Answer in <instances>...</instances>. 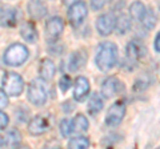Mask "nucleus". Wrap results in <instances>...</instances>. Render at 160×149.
I'll list each match as a JSON object with an SVG mask.
<instances>
[{
  "instance_id": "1",
  "label": "nucleus",
  "mask_w": 160,
  "mask_h": 149,
  "mask_svg": "<svg viewBox=\"0 0 160 149\" xmlns=\"http://www.w3.org/2000/svg\"><path fill=\"white\" fill-rule=\"evenodd\" d=\"M96 65L100 71L109 72L118 63V48L111 41H104L99 46L95 57Z\"/></svg>"
},
{
  "instance_id": "2",
  "label": "nucleus",
  "mask_w": 160,
  "mask_h": 149,
  "mask_svg": "<svg viewBox=\"0 0 160 149\" xmlns=\"http://www.w3.org/2000/svg\"><path fill=\"white\" fill-rule=\"evenodd\" d=\"M47 93L48 88L44 79H35L28 87V100L31 104L36 107L43 105L47 101Z\"/></svg>"
},
{
  "instance_id": "3",
  "label": "nucleus",
  "mask_w": 160,
  "mask_h": 149,
  "mask_svg": "<svg viewBox=\"0 0 160 149\" xmlns=\"http://www.w3.org/2000/svg\"><path fill=\"white\" fill-rule=\"evenodd\" d=\"M28 59V49L23 44H12L11 47L7 48V51L4 52V63L7 65L18 67L22 65L23 63H26Z\"/></svg>"
},
{
  "instance_id": "4",
  "label": "nucleus",
  "mask_w": 160,
  "mask_h": 149,
  "mask_svg": "<svg viewBox=\"0 0 160 149\" xmlns=\"http://www.w3.org/2000/svg\"><path fill=\"white\" fill-rule=\"evenodd\" d=\"M3 89L8 96H20L24 89L22 76L15 72H6L3 76Z\"/></svg>"
},
{
  "instance_id": "5",
  "label": "nucleus",
  "mask_w": 160,
  "mask_h": 149,
  "mask_svg": "<svg viewBox=\"0 0 160 149\" xmlns=\"http://www.w3.org/2000/svg\"><path fill=\"white\" fill-rule=\"evenodd\" d=\"M144 53H146V48L143 47L142 43L138 40L129 41L126 49V60H124V63L128 64L129 69H132L136 67L138 61L144 56Z\"/></svg>"
},
{
  "instance_id": "6",
  "label": "nucleus",
  "mask_w": 160,
  "mask_h": 149,
  "mask_svg": "<svg viewBox=\"0 0 160 149\" xmlns=\"http://www.w3.org/2000/svg\"><path fill=\"white\" fill-rule=\"evenodd\" d=\"M87 15H88L87 4L82 2V0L75 2L68 8V20H69V24L73 27H79L84 22V19L87 17Z\"/></svg>"
},
{
  "instance_id": "7",
  "label": "nucleus",
  "mask_w": 160,
  "mask_h": 149,
  "mask_svg": "<svg viewBox=\"0 0 160 149\" xmlns=\"http://www.w3.org/2000/svg\"><path fill=\"white\" fill-rule=\"evenodd\" d=\"M124 115H126V104H124V101L113 103L107 112L106 124L108 127H118L122 123Z\"/></svg>"
},
{
  "instance_id": "8",
  "label": "nucleus",
  "mask_w": 160,
  "mask_h": 149,
  "mask_svg": "<svg viewBox=\"0 0 160 149\" xmlns=\"http://www.w3.org/2000/svg\"><path fill=\"white\" fill-rule=\"evenodd\" d=\"M64 29V23L60 17L55 16L51 17L49 20L46 23V36H47V40L49 43H53L56 41L60 37Z\"/></svg>"
},
{
  "instance_id": "9",
  "label": "nucleus",
  "mask_w": 160,
  "mask_h": 149,
  "mask_svg": "<svg viewBox=\"0 0 160 149\" xmlns=\"http://www.w3.org/2000/svg\"><path fill=\"white\" fill-rule=\"evenodd\" d=\"M116 16L113 13H104L102 15L98 22H96V28L102 36H108L111 35L112 31L116 28Z\"/></svg>"
},
{
  "instance_id": "10",
  "label": "nucleus",
  "mask_w": 160,
  "mask_h": 149,
  "mask_svg": "<svg viewBox=\"0 0 160 149\" xmlns=\"http://www.w3.org/2000/svg\"><path fill=\"white\" fill-rule=\"evenodd\" d=\"M123 89V84L118 77H107L102 84V95L106 97H112Z\"/></svg>"
},
{
  "instance_id": "11",
  "label": "nucleus",
  "mask_w": 160,
  "mask_h": 149,
  "mask_svg": "<svg viewBox=\"0 0 160 149\" xmlns=\"http://www.w3.org/2000/svg\"><path fill=\"white\" fill-rule=\"evenodd\" d=\"M89 93V81L87 77L79 76L73 84V97L76 101H83Z\"/></svg>"
},
{
  "instance_id": "12",
  "label": "nucleus",
  "mask_w": 160,
  "mask_h": 149,
  "mask_svg": "<svg viewBox=\"0 0 160 149\" xmlns=\"http://www.w3.org/2000/svg\"><path fill=\"white\" fill-rule=\"evenodd\" d=\"M49 129V121L44 116H35L28 124V131L31 135H42Z\"/></svg>"
},
{
  "instance_id": "13",
  "label": "nucleus",
  "mask_w": 160,
  "mask_h": 149,
  "mask_svg": "<svg viewBox=\"0 0 160 149\" xmlns=\"http://www.w3.org/2000/svg\"><path fill=\"white\" fill-rule=\"evenodd\" d=\"M28 13L32 19H42L47 15V7L42 0H31L28 3Z\"/></svg>"
},
{
  "instance_id": "14",
  "label": "nucleus",
  "mask_w": 160,
  "mask_h": 149,
  "mask_svg": "<svg viewBox=\"0 0 160 149\" xmlns=\"http://www.w3.org/2000/svg\"><path fill=\"white\" fill-rule=\"evenodd\" d=\"M86 61H87L86 53L80 51H75L73 53H71V56L68 59V69L71 72H76L80 68L84 67Z\"/></svg>"
},
{
  "instance_id": "15",
  "label": "nucleus",
  "mask_w": 160,
  "mask_h": 149,
  "mask_svg": "<svg viewBox=\"0 0 160 149\" xmlns=\"http://www.w3.org/2000/svg\"><path fill=\"white\" fill-rule=\"evenodd\" d=\"M16 23V11L11 7H6L0 11V24L4 27H12Z\"/></svg>"
},
{
  "instance_id": "16",
  "label": "nucleus",
  "mask_w": 160,
  "mask_h": 149,
  "mask_svg": "<svg viewBox=\"0 0 160 149\" xmlns=\"http://www.w3.org/2000/svg\"><path fill=\"white\" fill-rule=\"evenodd\" d=\"M39 72H40V76L44 80H51V79L55 76V64L52 60L49 59H44L40 63V68H39Z\"/></svg>"
},
{
  "instance_id": "17",
  "label": "nucleus",
  "mask_w": 160,
  "mask_h": 149,
  "mask_svg": "<svg viewBox=\"0 0 160 149\" xmlns=\"http://www.w3.org/2000/svg\"><path fill=\"white\" fill-rule=\"evenodd\" d=\"M20 33L24 40H27L28 43H36L38 40V31L32 23H24L22 28H20Z\"/></svg>"
},
{
  "instance_id": "18",
  "label": "nucleus",
  "mask_w": 160,
  "mask_h": 149,
  "mask_svg": "<svg viewBox=\"0 0 160 149\" xmlns=\"http://www.w3.org/2000/svg\"><path fill=\"white\" fill-rule=\"evenodd\" d=\"M103 109V100L99 93H92L91 99L88 101V112L91 115H98V113Z\"/></svg>"
},
{
  "instance_id": "19",
  "label": "nucleus",
  "mask_w": 160,
  "mask_h": 149,
  "mask_svg": "<svg viewBox=\"0 0 160 149\" xmlns=\"http://www.w3.org/2000/svg\"><path fill=\"white\" fill-rule=\"evenodd\" d=\"M146 11H147L146 6L140 2H135L131 4V7H129V15H131V17L133 20H138V22L142 20V17L144 16Z\"/></svg>"
},
{
  "instance_id": "20",
  "label": "nucleus",
  "mask_w": 160,
  "mask_h": 149,
  "mask_svg": "<svg viewBox=\"0 0 160 149\" xmlns=\"http://www.w3.org/2000/svg\"><path fill=\"white\" fill-rule=\"evenodd\" d=\"M73 132H86L88 129V120L84 115H78L72 120Z\"/></svg>"
},
{
  "instance_id": "21",
  "label": "nucleus",
  "mask_w": 160,
  "mask_h": 149,
  "mask_svg": "<svg viewBox=\"0 0 160 149\" xmlns=\"http://www.w3.org/2000/svg\"><path fill=\"white\" fill-rule=\"evenodd\" d=\"M143 23V26L146 27L147 29H152L155 26H156V16H155V13L152 9L147 8L146 13H144V16L142 17V20H140Z\"/></svg>"
},
{
  "instance_id": "22",
  "label": "nucleus",
  "mask_w": 160,
  "mask_h": 149,
  "mask_svg": "<svg viewBox=\"0 0 160 149\" xmlns=\"http://www.w3.org/2000/svg\"><path fill=\"white\" fill-rule=\"evenodd\" d=\"M89 140L87 137H73L72 140H69L68 147L72 149H87L89 147Z\"/></svg>"
},
{
  "instance_id": "23",
  "label": "nucleus",
  "mask_w": 160,
  "mask_h": 149,
  "mask_svg": "<svg viewBox=\"0 0 160 149\" xmlns=\"http://www.w3.org/2000/svg\"><path fill=\"white\" fill-rule=\"evenodd\" d=\"M60 132H62L63 137H67L69 136L71 133L73 132V127H72V121L68 120V118H64L60 123Z\"/></svg>"
},
{
  "instance_id": "24",
  "label": "nucleus",
  "mask_w": 160,
  "mask_h": 149,
  "mask_svg": "<svg viewBox=\"0 0 160 149\" xmlns=\"http://www.w3.org/2000/svg\"><path fill=\"white\" fill-rule=\"evenodd\" d=\"M116 28H118V31H119L120 35L126 33L129 29V20H128V17L127 16H120L116 20Z\"/></svg>"
},
{
  "instance_id": "25",
  "label": "nucleus",
  "mask_w": 160,
  "mask_h": 149,
  "mask_svg": "<svg viewBox=\"0 0 160 149\" xmlns=\"http://www.w3.org/2000/svg\"><path fill=\"white\" fill-rule=\"evenodd\" d=\"M71 77L68 76V74H64V76L60 79V81H59V87H60V89H62L63 92H66V91H68L69 89V87H71Z\"/></svg>"
},
{
  "instance_id": "26",
  "label": "nucleus",
  "mask_w": 160,
  "mask_h": 149,
  "mask_svg": "<svg viewBox=\"0 0 160 149\" xmlns=\"http://www.w3.org/2000/svg\"><path fill=\"white\" fill-rule=\"evenodd\" d=\"M107 0H91V8L93 11H99L102 9L104 6H106Z\"/></svg>"
},
{
  "instance_id": "27",
  "label": "nucleus",
  "mask_w": 160,
  "mask_h": 149,
  "mask_svg": "<svg viewBox=\"0 0 160 149\" xmlns=\"http://www.w3.org/2000/svg\"><path fill=\"white\" fill-rule=\"evenodd\" d=\"M8 105V95L4 92V89H0V109Z\"/></svg>"
},
{
  "instance_id": "28",
  "label": "nucleus",
  "mask_w": 160,
  "mask_h": 149,
  "mask_svg": "<svg viewBox=\"0 0 160 149\" xmlns=\"http://www.w3.org/2000/svg\"><path fill=\"white\" fill-rule=\"evenodd\" d=\"M8 121H9V118H8V116L6 115V113L0 112V129L6 128V127L8 125Z\"/></svg>"
},
{
  "instance_id": "29",
  "label": "nucleus",
  "mask_w": 160,
  "mask_h": 149,
  "mask_svg": "<svg viewBox=\"0 0 160 149\" xmlns=\"http://www.w3.org/2000/svg\"><path fill=\"white\" fill-rule=\"evenodd\" d=\"M2 131V129H0ZM7 147V137H6V132H0V148Z\"/></svg>"
},
{
  "instance_id": "30",
  "label": "nucleus",
  "mask_w": 160,
  "mask_h": 149,
  "mask_svg": "<svg viewBox=\"0 0 160 149\" xmlns=\"http://www.w3.org/2000/svg\"><path fill=\"white\" fill-rule=\"evenodd\" d=\"M153 47H155V51H156V52H160V32L158 33L156 39H155V44H153Z\"/></svg>"
},
{
  "instance_id": "31",
  "label": "nucleus",
  "mask_w": 160,
  "mask_h": 149,
  "mask_svg": "<svg viewBox=\"0 0 160 149\" xmlns=\"http://www.w3.org/2000/svg\"><path fill=\"white\" fill-rule=\"evenodd\" d=\"M75 2H79V0H64V3L68 4V6H71V4H73Z\"/></svg>"
}]
</instances>
